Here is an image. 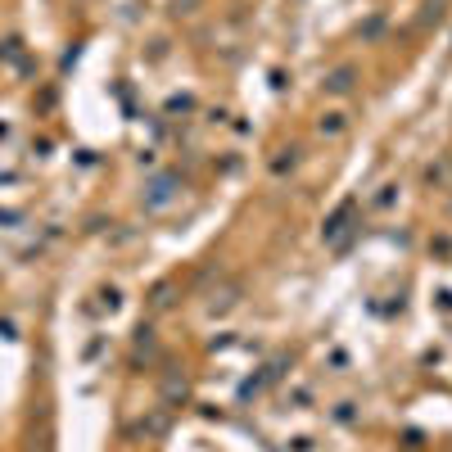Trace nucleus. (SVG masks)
I'll return each mask as SVG.
<instances>
[{"label":"nucleus","instance_id":"f257e3e1","mask_svg":"<svg viewBox=\"0 0 452 452\" xmlns=\"http://www.w3.org/2000/svg\"><path fill=\"white\" fill-rule=\"evenodd\" d=\"M330 91H348V68H344V72H335V77H330Z\"/></svg>","mask_w":452,"mask_h":452}]
</instances>
